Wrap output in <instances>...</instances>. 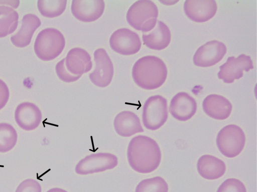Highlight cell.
<instances>
[{
    "mask_svg": "<svg viewBox=\"0 0 257 192\" xmlns=\"http://www.w3.org/2000/svg\"><path fill=\"white\" fill-rule=\"evenodd\" d=\"M127 159L131 168L142 174L150 173L159 166L161 152L157 142L143 135L133 138L127 148Z\"/></svg>",
    "mask_w": 257,
    "mask_h": 192,
    "instance_id": "cell-1",
    "label": "cell"
},
{
    "mask_svg": "<svg viewBox=\"0 0 257 192\" xmlns=\"http://www.w3.org/2000/svg\"><path fill=\"white\" fill-rule=\"evenodd\" d=\"M167 68L164 62L153 56H147L139 59L132 68L135 82L145 90H154L160 87L165 82Z\"/></svg>",
    "mask_w": 257,
    "mask_h": 192,
    "instance_id": "cell-2",
    "label": "cell"
},
{
    "mask_svg": "<svg viewBox=\"0 0 257 192\" xmlns=\"http://www.w3.org/2000/svg\"><path fill=\"white\" fill-rule=\"evenodd\" d=\"M158 9L156 4L150 0H140L129 8L126 15L128 24L142 32L150 31L157 22Z\"/></svg>",
    "mask_w": 257,
    "mask_h": 192,
    "instance_id": "cell-3",
    "label": "cell"
},
{
    "mask_svg": "<svg viewBox=\"0 0 257 192\" xmlns=\"http://www.w3.org/2000/svg\"><path fill=\"white\" fill-rule=\"evenodd\" d=\"M65 46L63 34L54 28H47L37 35L34 43L36 56L44 61L51 60L59 56Z\"/></svg>",
    "mask_w": 257,
    "mask_h": 192,
    "instance_id": "cell-4",
    "label": "cell"
},
{
    "mask_svg": "<svg viewBox=\"0 0 257 192\" xmlns=\"http://www.w3.org/2000/svg\"><path fill=\"white\" fill-rule=\"evenodd\" d=\"M245 136L242 130L235 124H229L220 130L216 138L219 151L227 158H234L242 150Z\"/></svg>",
    "mask_w": 257,
    "mask_h": 192,
    "instance_id": "cell-5",
    "label": "cell"
},
{
    "mask_svg": "<svg viewBox=\"0 0 257 192\" xmlns=\"http://www.w3.org/2000/svg\"><path fill=\"white\" fill-rule=\"evenodd\" d=\"M168 112L167 100L160 95L149 97L145 102L142 113L144 126L148 130H155L166 122Z\"/></svg>",
    "mask_w": 257,
    "mask_h": 192,
    "instance_id": "cell-6",
    "label": "cell"
},
{
    "mask_svg": "<svg viewBox=\"0 0 257 192\" xmlns=\"http://www.w3.org/2000/svg\"><path fill=\"white\" fill-rule=\"evenodd\" d=\"M117 164L118 158L112 154L94 153L79 161L75 166V170L78 174L87 175L113 169Z\"/></svg>",
    "mask_w": 257,
    "mask_h": 192,
    "instance_id": "cell-7",
    "label": "cell"
},
{
    "mask_svg": "<svg viewBox=\"0 0 257 192\" xmlns=\"http://www.w3.org/2000/svg\"><path fill=\"white\" fill-rule=\"evenodd\" d=\"M111 49L121 55L129 56L138 52L141 47L139 35L135 32L121 28L114 31L109 38Z\"/></svg>",
    "mask_w": 257,
    "mask_h": 192,
    "instance_id": "cell-8",
    "label": "cell"
},
{
    "mask_svg": "<svg viewBox=\"0 0 257 192\" xmlns=\"http://www.w3.org/2000/svg\"><path fill=\"white\" fill-rule=\"evenodd\" d=\"M95 67L89 74L91 82L97 86L104 88L111 82L113 74V64L105 50L102 48L94 52Z\"/></svg>",
    "mask_w": 257,
    "mask_h": 192,
    "instance_id": "cell-9",
    "label": "cell"
},
{
    "mask_svg": "<svg viewBox=\"0 0 257 192\" xmlns=\"http://www.w3.org/2000/svg\"><path fill=\"white\" fill-rule=\"evenodd\" d=\"M253 68L250 56L241 54L236 58L234 56L228 57L226 62L219 66L220 70L217 76L224 82L230 84L234 80L242 77L243 70L248 72Z\"/></svg>",
    "mask_w": 257,
    "mask_h": 192,
    "instance_id": "cell-10",
    "label": "cell"
},
{
    "mask_svg": "<svg viewBox=\"0 0 257 192\" xmlns=\"http://www.w3.org/2000/svg\"><path fill=\"white\" fill-rule=\"evenodd\" d=\"M223 42L213 40L200 46L193 56L194 64L200 67H209L220 62L226 52Z\"/></svg>",
    "mask_w": 257,
    "mask_h": 192,
    "instance_id": "cell-11",
    "label": "cell"
},
{
    "mask_svg": "<svg viewBox=\"0 0 257 192\" xmlns=\"http://www.w3.org/2000/svg\"><path fill=\"white\" fill-rule=\"evenodd\" d=\"M105 3L103 0H73L71 12L74 16L83 22H92L103 14Z\"/></svg>",
    "mask_w": 257,
    "mask_h": 192,
    "instance_id": "cell-12",
    "label": "cell"
},
{
    "mask_svg": "<svg viewBox=\"0 0 257 192\" xmlns=\"http://www.w3.org/2000/svg\"><path fill=\"white\" fill-rule=\"evenodd\" d=\"M217 6L214 0H186L184 4L186 15L192 20L203 22L215 14Z\"/></svg>",
    "mask_w": 257,
    "mask_h": 192,
    "instance_id": "cell-13",
    "label": "cell"
},
{
    "mask_svg": "<svg viewBox=\"0 0 257 192\" xmlns=\"http://www.w3.org/2000/svg\"><path fill=\"white\" fill-rule=\"evenodd\" d=\"M197 103L195 100L185 92H180L172 98L169 111L176 120L186 121L190 119L195 114Z\"/></svg>",
    "mask_w": 257,
    "mask_h": 192,
    "instance_id": "cell-14",
    "label": "cell"
},
{
    "mask_svg": "<svg viewBox=\"0 0 257 192\" xmlns=\"http://www.w3.org/2000/svg\"><path fill=\"white\" fill-rule=\"evenodd\" d=\"M42 115L40 110L35 104L24 102L19 104L15 112V118L18 125L25 130H32L40 124Z\"/></svg>",
    "mask_w": 257,
    "mask_h": 192,
    "instance_id": "cell-15",
    "label": "cell"
},
{
    "mask_svg": "<svg viewBox=\"0 0 257 192\" xmlns=\"http://www.w3.org/2000/svg\"><path fill=\"white\" fill-rule=\"evenodd\" d=\"M19 3V0H0V38L13 33L17 28L19 14L14 8Z\"/></svg>",
    "mask_w": 257,
    "mask_h": 192,
    "instance_id": "cell-16",
    "label": "cell"
},
{
    "mask_svg": "<svg viewBox=\"0 0 257 192\" xmlns=\"http://www.w3.org/2000/svg\"><path fill=\"white\" fill-rule=\"evenodd\" d=\"M113 127L117 134L122 137H130L144 132L139 118L129 110L122 111L115 116Z\"/></svg>",
    "mask_w": 257,
    "mask_h": 192,
    "instance_id": "cell-17",
    "label": "cell"
},
{
    "mask_svg": "<svg viewBox=\"0 0 257 192\" xmlns=\"http://www.w3.org/2000/svg\"><path fill=\"white\" fill-rule=\"evenodd\" d=\"M202 107L207 116L218 120L227 118L232 108L231 104L227 98L216 94L207 96L203 102Z\"/></svg>",
    "mask_w": 257,
    "mask_h": 192,
    "instance_id": "cell-18",
    "label": "cell"
},
{
    "mask_svg": "<svg viewBox=\"0 0 257 192\" xmlns=\"http://www.w3.org/2000/svg\"><path fill=\"white\" fill-rule=\"evenodd\" d=\"M65 58L66 68L73 74L82 76L92 68L91 56L87 52L82 48L71 49Z\"/></svg>",
    "mask_w": 257,
    "mask_h": 192,
    "instance_id": "cell-19",
    "label": "cell"
},
{
    "mask_svg": "<svg viewBox=\"0 0 257 192\" xmlns=\"http://www.w3.org/2000/svg\"><path fill=\"white\" fill-rule=\"evenodd\" d=\"M144 44L148 48L160 50L167 47L171 41V32L163 22L157 20L154 28L148 32H142Z\"/></svg>",
    "mask_w": 257,
    "mask_h": 192,
    "instance_id": "cell-20",
    "label": "cell"
},
{
    "mask_svg": "<svg viewBox=\"0 0 257 192\" xmlns=\"http://www.w3.org/2000/svg\"><path fill=\"white\" fill-rule=\"evenodd\" d=\"M41 22L35 14H25L22 20V26L18 32L11 37L12 44L18 48L28 46L35 30L40 26Z\"/></svg>",
    "mask_w": 257,
    "mask_h": 192,
    "instance_id": "cell-21",
    "label": "cell"
},
{
    "mask_svg": "<svg viewBox=\"0 0 257 192\" xmlns=\"http://www.w3.org/2000/svg\"><path fill=\"white\" fill-rule=\"evenodd\" d=\"M197 168L198 173L202 178L210 180L220 178L226 170L224 162L209 154L203 155L199 158Z\"/></svg>",
    "mask_w": 257,
    "mask_h": 192,
    "instance_id": "cell-22",
    "label": "cell"
},
{
    "mask_svg": "<svg viewBox=\"0 0 257 192\" xmlns=\"http://www.w3.org/2000/svg\"><path fill=\"white\" fill-rule=\"evenodd\" d=\"M66 0H39L38 8L44 16L52 18L60 16L65 10Z\"/></svg>",
    "mask_w": 257,
    "mask_h": 192,
    "instance_id": "cell-23",
    "label": "cell"
},
{
    "mask_svg": "<svg viewBox=\"0 0 257 192\" xmlns=\"http://www.w3.org/2000/svg\"><path fill=\"white\" fill-rule=\"evenodd\" d=\"M17 133L14 128L8 123H0V152L12 150L17 141Z\"/></svg>",
    "mask_w": 257,
    "mask_h": 192,
    "instance_id": "cell-24",
    "label": "cell"
},
{
    "mask_svg": "<svg viewBox=\"0 0 257 192\" xmlns=\"http://www.w3.org/2000/svg\"><path fill=\"white\" fill-rule=\"evenodd\" d=\"M168 186L164 178L155 176L141 181L137 186L135 192H168Z\"/></svg>",
    "mask_w": 257,
    "mask_h": 192,
    "instance_id": "cell-25",
    "label": "cell"
},
{
    "mask_svg": "<svg viewBox=\"0 0 257 192\" xmlns=\"http://www.w3.org/2000/svg\"><path fill=\"white\" fill-rule=\"evenodd\" d=\"M216 192H246L244 184L239 180L230 178L225 180Z\"/></svg>",
    "mask_w": 257,
    "mask_h": 192,
    "instance_id": "cell-26",
    "label": "cell"
},
{
    "mask_svg": "<svg viewBox=\"0 0 257 192\" xmlns=\"http://www.w3.org/2000/svg\"><path fill=\"white\" fill-rule=\"evenodd\" d=\"M65 58L59 62L56 66L55 70L58 78L65 82H74L78 80L81 75H74L70 73L65 66Z\"/></svg>",
    "mask_w": 257,
    "mask_h": 192,
    "instance_id": "cell-27",
    "label": "cell"
},
{
    "mask_svg": "<svg viewBox=\"0 0 257 192\" xmlns=\"http://www.w3.org/2000/svg\"><path fill=\"white\" fill-rule=\"evenodd\" d=\"M41 185L37 181L28 178L20 183L15 192H41Z\"/></svg>",
    "mask_w": 257,
    "mask_h": 192,
    "instance_id": "cell-28",
    "label": "cell"
},
{
    "mask_svg": "<svg viewBox=\"0 0 257 192\" xmlns=\"http://www.w3.org/2000/svg\"><path fill=\"white\" fill-rule=\"evenodd\" d=\"M10 96L9 88L6 84L0 79V110L7 104Z\"/></svg>",
    "mask_w": 257,
    "mask_h": 192,
    "instance_id": "cell-29",
    "label": "cell"
},
{
    "mask_svg": "<svg viewBox=\"0 0 257 192\" xmlns=\"http://www.w3.org/2000/svg\"><path fill=\"white\" fill-rule=\"evenodd\" d=\"M47 192H68L61 188H54L49 190Z\"/></svg>",
    "mask_w": 257,
    "mask_h": 192,
    "instance_id": "cell-30",
    "label": "cell"
}]
</instances>
